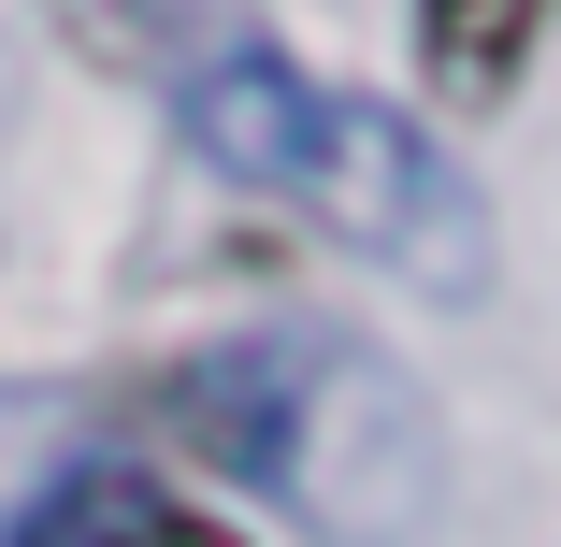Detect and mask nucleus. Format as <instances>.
<instances>
[{"label": "nucleus", "instance_id": "f03ea898", "mask_svg": "<svg viewBox=\"0 0 561 547\" xmlns=\"http://www.w3.org/2000/svg\"><path fill=\"white\" fill-rule=\"evenodd\" d=\"M130 418L173 461L288 504L317 547H417L446 504V418L417 375L360 332H245L130 389Z\"/></svg>", "mask_w": 561, "mask_h": 547}, {"label": "nucleus", "instance_id": "f257e3e1", "mask_svg": "<svg viewBox=\"0 0 561 547\" xmlns=\"http://www.w3.org/2000/svg\"><path fill=\"white\" fill-rule=\"evenodd\" d=\"M159 87H173V130L231 187L317 216L331 246H360L375 274H403L432 303L490 288V202H476V173L446 159L417 116H389L375 87H331V72H302L288 44L231 30V15H187V44H173Z\"/></svg>", "mask_w": 561, "mask_h": 547}, {"label": "nucleus", "instance_id": "20e7f679", "mask_svg": "<svg viewBox=\"0 0 561 547\" xmlns=\"http://www.w3.org/2000/svg\"><path fill=\"white\" fill-rule=\"evenodd\" d=\"M533 30H547V0H417V58H432L446 101H504Z\"/></svg>", "mask_w": 561, "mask_h": 547}, {"label": "nucleus", "instance_id": "7ed1b4c3", "mask_svg": "<svg viewBox=\"0 0 561 547\" xmlns=\"http://www.w3.org/2000/svg\"><path fill=\"white\" fill-rule=\"evenodd\" d=\"M0 547H245V533H216L202 504H173L145 461H72Z\"/></svg>", "mask_w": 561, "mask_h": 547}]
</instances>
